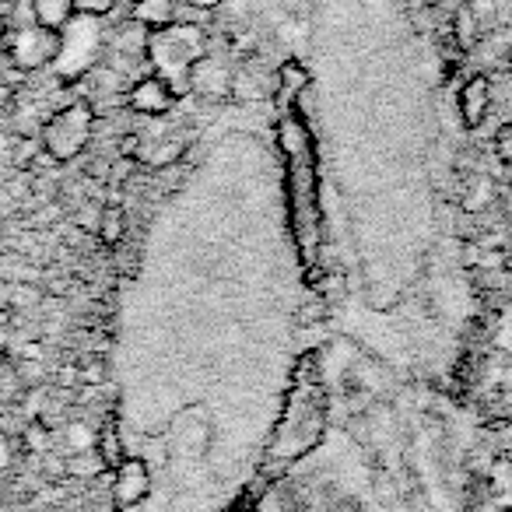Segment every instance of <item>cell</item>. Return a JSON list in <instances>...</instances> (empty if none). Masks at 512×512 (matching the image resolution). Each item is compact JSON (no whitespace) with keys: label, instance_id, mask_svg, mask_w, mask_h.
I'll list each match as a JSON object with an SVG mask.
<instances>
[{"label":"cell","instance_id":"6da1fadb","mask_svg":"<svg viewBox=\"0 0 512 512\" xmlns=\"http://www.w3.org/2000/svg\"><path fill=\"white\" fill-rule=\"evenodd\" d=\"M144 53L155 64L158 78L169 81V88L176 92V99L183 92H190V71L200 57L207 53V32L200 25H165L158 32H148Z\"/></svg>","mask_w":512,"mask_h":512},{"label":"cell","instance_id":"7a4b0ae2","mask_svg":"<svg viewBox=\"0 0 512 512\" xmlns=\"http://www.w3.org/2000/svg\"><path fill=\"white\" fill-rule=\"evenodd\" d=\"M95 127V113L88 102H71L43 127V148L53 162H71L78 151H85Z\"/></svg>","mask_w":512,"mask_h":512},{"label":"cell","instance_id":"3957f363","mask_svg":"<svg viewBox=\"0 0 512 512\" xmlns=\"http://www.w3.org/2000/svg\"><path fill=\"white\" fill-rule=\"evenodd\" d=\"M60 50H64V32L46 29V25H29V29H18L11 36V64L18 71H39V67L57 64Z\"/></svg>","mask_w":512,"mask_h":512},{"label":"cell","instance_id":"277c9868","mask_svg":"<svg viewBox=\"0 0 512 512\" xmlns=\"http://www.w3.org/2000/svg\"><path fill=\"white\" fill-rule=\"evenodd\" d=\"M148 491H151V474H148V463H144V460L127 456L120 467H113V502H116V509H130V505L144 502V498H148Z\"/></svg>","mask_w":512,"mask_h":512},{"label":"cell","instance_id":"5b68a950","mask_svg":"<svg viewBox=\"0 0 512 512\" xmlns=\"http://www.w3.org/2000/svg\"><path fill=\"white\" fill-rule=\"evenodd\" d=\"M176 106V92L169 88V81L158 78V74H148L141 78L134 88H130V109L141 116H165Z\"/></svg>","mask_w":512,"mask_h":512},{"label":"cell","instance_id":"8992f818","mask_svg":"<svg viewBox=\"0 0 512 512\" xmlns=\"http://www.w3.org/2000/svg\"><path fill=\"white\" fill-rule=\"evenodd\" d=\"M456 106H460V120L467 130L481 127L484 116H488V106H491V85L484 74H474V78H467V85L460 88V99H456Z\"/></svg>","mask_w":512,"mask_h":512},{"label":"cell","instance_id":"52a82bcc","mask_svg":"<svg viewBox=\"0 0 512 512\" xmlns=\"http://www.w3.org/2000/svg\"><path fill=\"white\" fill-rule=\"evenodd\" d=\"M190 88L200 95H211V99H221V95L232 92V74H228V67H221L218 60L204 53L190 71Z\"/></svg>","mask_w":512,"mask_h":512},{"label":"cell","instance_id":"ba28073f","mask_svg":"<svg viewBox=\"0 0 512 512\" xmlns=\"http://www.w3.org/2000/svg\"><path fill=\"white\" fill-rule=\"evenodd\" d=\"M130 18H134V25H141L144 32H158L176 22V0H137Z\"/></svg>","mask_w":512,"mask_h":512},{"label":"cell","instance_id":"9c48e42d","mask_svg":"<svg viewBox=\"0 0 512 512\" xmlns=\"http://www.w3.org/2000/svg\"><path fill=\"white\" fill-rule=\"evenodd\" d=\"M95 453H99V460L106 463L109 470L120 467L123 460H127V453H123V442H120V432H116V421L109 418L106 425H102V432H95Z\"/></svg>","mask_w":512,"mask_h":512},{"label":"cell","instance_id":"30bf717a","mask_svg":"<svg viewBox=\"0 0 512 512\" xmlns=\"http://www.w3.org/2000/svg\"><path fill=\"white\" fill-rule=\"evenodd\" d=\"M32 4H36L39 25H46V29H60V32H64V25L74 18L71 0H32Z\"/></svg>","mask_w":512,"mask_h":512},{"label":"cell","instance_id":"8fae6325","mask_svg":"<svg viewBox=\"0 0 512 512\" xmlns=\"http://www.w3.org/2000/svg\"><path fill=\"white\" fill-rule=\"evenodd\" d=\"M306 85H309V71L299 64V60H285V64L278 67V88H281V95H299V92H306Z\"/></svg>","mask_w":512,"mask_h":512},{"label":"cell","instance_id":"7c38bea8","mask_svg":"<svg viewBox=\"0 0 512 512\" xmlns=\"http://www.w3.org/2000/svg\"><path fill=\"white\" fill-rule=\"evenodd\" d=\"M123 232H127V221H123V211L120 207H106L99 218V235L102 242H109V246H116V242L123 239Z\"/></svg>","mask_w":512,"mask_h":512},{"label":"cell","instance_id":"4fadbf2b","mask_svg":"<svg viewBox=\"0 0 512 512\" xmlns=\"http://www.w3.org/2000/svg\"><path fill=\"white\" fill-rule=\"evenodd\" d=\"M74 18H106L116 11V0H71Z\"/></svg>","mask_w":512,"mask_h":512},{"label":"cell","instance_id":"5bb4252c","mask_svg":"<svg viewBox=\"0 0 512 512\" xmlns=\"http://www.w3.org/2000/svg\"><path fill=\"white\" fill-rule=\"evenodd\" d=\"M495 151H498V162H502L505 176L512 179V127L505 123V127H498L495 134Z\"/></svg>","mask_w":512,"mask_h":512},{"label":"cell","instance_id":"9a60e30c","mask_svg":"<svg viewBox=\"0 0 512 512\" xmlns=\"http://www.w3.org/2000/svg\"><path fill=\"white\" fill-rule=\"evenodd\" d=\"M488 200H491V179L477 176L474 190L463 193V207H467V211H481V204H488Z\"/></svg>","mask_w":512,"mask_h":512},{"label":"cell","instance_id":"2e32d148","mask_svg":"<svg viewBox=\"0 0 512 512\" xmlns=\"http://www.w3.org/2000/svg\"><path fill=\"white\" fill-rule=\"evenodd\" d=\"M25 446L32 449V453H43L46 446H50V428H46V421H36V425L25 428Z\"/></svg>","mask_w":512,"mask_h":512},{"label":"cell","instance_id":"e0dca14e","mask_svg":"<svg viewBox=\"0 0 512 512\" xmlns=\"http://www.w3.org/2000/svg\"><path fill=\"white\" fill-rule=\"evenodd\" d=\"M0 278H4V281H18V278H25L22 260H18V256H0Z\"/></svg>","mask_w":512,"mask_h":512},{"label":"cell","instance_id":"ac0fdd59","mask_svg":"<svg viewBox=\"0 0 512 512\" xmlns=\"http://www.w3.org/2000/svg\"><path fill=\"white\" fill-rule=\"evenodd\" d=\"M102 372H106L102 369V362H95V365H85L78 376H81V383H102Z\"/></svg>","mask_w":512,"mask_h":512},{"label":"cell","instance_id":"d6986e66","mask_svg":"<svg viewBox=\"0 0 512 512\" xmlns=\"http://www.w3.org/2000/svg\"><path fill=\"white\" fill-rule=\"evenodd\" d=\"M11 467V439L8 435H0V470Z\"/></svg>","mask_w":512,"mask_h":512},{"label":"cell","instance_id":"ffe728a7","mask_svg":"<svg viewBox=\"0 0 512 512\" xmlns=\"http://www.w3.org/2000/svg\"><path fill=\"white\" fill-rule=\"evenodd\" d=\"M186 4H190V8H197V11H218L225 0H186Z\"/></svg>","mask_w":512,"mask_h":512},{"label":"cell","instance_id":"44dd1931","mask_svg":"<svg viewBox=\"0 0 512 512\" xmlns=\"http://www.w3.org/2000/svg\"><path fill=\"white\" fill-rule=\"evenodd\" d=\"M8 32V8H4V0H0V36Z\"/></svg>","mask_w":512,"mask_h":512},{"label":"cell","instance_id":"7402d4cb","mask_svg":"<svg viewBox=\"0 0 512 512\" xmlns=\"http://www.w3.org/2000/svg\"><path fill=\"white\" fill-rule=\"evenodd\" d=\"M74 379H78V369H64V372H60V383H74Z\"/></svg>","mask_w":512,"mask_h":512},{"label":"cell","instance_id":"603a6c76","mask_svg":"<svg viewBox=\"0 0 512 512\" xmlns=\"http://www.w3.org/2000/svg\"><path fill=\"white\" fill-rule=\"evenodd\" d=\"M467 4H470V0H467Z\"/></svg>","mask_w":512,"mask_h":512}]
</instances>
